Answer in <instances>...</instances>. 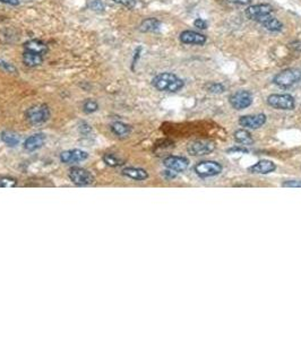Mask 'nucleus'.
Segmentation results:
<instances>
[{
  "label": "nucleus",
  "mask_w": 301,
  "mask_h": 339,
  "mask_svg": "<svg viewBox=\"0 0 301 339\" xmlns=\"http://www.w3.org/2000/svg\"><path fill=\"white\" fill-rule=\"evenodd\" d=\"M23 62L27 67H38V66L42 65V62H43V55L25 50V52L23 54Z\"/></svg>",
  "instance_id": "19"
},
{
  "label": "nucleus",
  "mask_w": 301,
  "mask_h": 339,
  "mask_svg": "<svg viewBox=\"0 0 301 339\" xmlns=\"http://www.w3.org/2000/svg\"><path fill=\"white\" fill-rule=\"evenodd\" d=\"M194 170L201 178H211L222 172V165L215 161H203L196 164Z\"/></svg>",
  "instance_id": "5"
},
{
  "label": "nucleus",
  "mask_w": 301,
  "mask_h": 339,
  "mask_svg": "<svg viewBox=\"0 0 301 339\" xmlns=\"http://www.w3.org/2000/svg\"><path fill=\"white\" fill-rule=\"evenodd\" d=\"M301 79V71L297 68H288L282 71L281 72H279L278 75L274 77L273 79V83L275 85H278L279 87H282V89H286V87H290L292 85H295Z\"/></svg>",
  "instance_id": "3"
},
{
  "label": "nucleus",
  "mask_w": 301,
  "mask_h": 339,
  "mask_svg": "<svg viewBox=\"0 0 301 339\" xmlns=\"http://www.w3.org/2000/svg\"><path fill=\"white\" fill-rule=\"evenodd\" d=\"M87 157H89V154L82 149H71V151H65L60 154V161L65 164L83 162Z\"/></svg>",
  "instance_id": "11"
},
{
  "label": "nucleus",
  "mask_w": 301,
  "mask_h": 339,
  "mask_svg": "<svg viewBox=\"0 0 301 339\" xmlns=\"http://www.w3.org/2000/svg\"><path fill=\"white\" fill-rule=\"evenodd\" d=\"M226 1L234 3V5H248L251 2V0H226Z\"/></svg>",
  "instance_id": "35"
},
{
  "label": "nucleus",
  "mask_w": 301,
  "mask_h": 339,
  "mask_svg": "<svg viewBox=\"0 0 301 339\" xmlns=\"http://www.w3.org/2000/svg\"><path fill=\"white\" fill-rule=\"evenodd\" d=\"M215 145L211 142H204V141H197L191 143L190 145L188 146L187 151L190 155L194 156H202V155H207V154H211L212 152H214Z\"/></svg>",
  "instance_id": "9"
},
{
  "label": "nucleus",
  "mask_w": 301,
  "mask_h": 339,
  "mask_svg": "<svg viewBox=\"0 0 301 339\" xmlns=\"http://www.w3.org/2000/svg\"><path fill=\"white\" fill-rule=\"evenodd\" d=\"M103 163H106L108 166H111V167H118V166H121V165H124V163H125V161L120 159L118 155H115V154H111V153H108L106 154V155L103 156Z\"/></svg>",
  "instance_id": "24"
},
{
  "label": "nucleus",
  "mask_w": 301,
  "mask_h": 339,
  "mask_svg": "<svg viewBox=\"0 0 301 339\" xmlns=\"http://www.w3.org/2000/svg\"><path fill=\"white\" fill-rule=\"evenodd\" d=\"M97 110H99V104H97L96 101L86 100L85 102L83 103V111L87 114L96 112Z\"/></svg>",
  "instance_id": "25"
},
{
  "label": "nucleus",
  "mask_w": 301,
  "mask_h": 339,
  "mask_svg": "<svg viewBox=\"0 0 301 339\" xmlns=\"http://www.w3.org/2000/svg\"><path fill=\"white\" fill-rule=\"evenodd\" d=\"M267 104L274 109L289 111L295 109L296 100L290 94H272L267 97Z\"/></svg>",
  "instance_id": "4"
},
{
  "label": "nucleus",
  "mask_w": 301,
  "mask_h": 339,
  "mask_svg": "<svg viewBox=\"0 0 301 339\" xmlns=\"http://www.w3.org/2000/svg\"><path fill=\"white\" fill-rule=\"evenodd\" d=\"M113 1L128 9H132L136 6V0H113Z\"/></svg>",
  "instance_id": "29"
},
{
  "label": "nucleus",
  "mask_w": 301,
  "mask_h": 339,
  "mask_svg": "<svg viewBox=\"0 0 301 339\" xmlns=\"http://www.w3.org/2000/svg\"><path fill=\"white\" fill-rule=\"evenodd\" d=\"M229 102L236 110H245L253 103V95L248 90H238L230 96Z\"/></svg>",
  "instance_id": "7"
},
{
  "label": "nucleus",
  "mask_w": 301,
  "mask_h": 339,
  "mask_svg": "<svg viewBox=\"0 0 301 339\" xmlns=\"http://www.w3.org/2000/svg\"><path fill=\"white\" fill-rule=\"evenodd\" d=\"M207 90H208L209 93H214V94L223 93V92H225V86H223L222 84L213 83V84H211V85H208Z\"/></svg>",
  "instance_id": "28"
},
{
  "label": "nucleus",
  "mask_w": 301,
  "mask_h": 339,
  "mask_svg": "<svg viewBox=\"0 0 301 339\" xmlns=\"http://www.w3.org/2000/svg\"><path fill=\"white\" fill-rule=\"evenodd\" d=\"M50 109L45 104H38V106L31 107L25 113L26 120L33 125H43L50 119Z\"/></svg>",
  "instance_id": "2"
},
{
  "label": "nucleus",
  "mask_w": 301,
  "mask_h": 339,
  "mask_svg": "<svg viewBox=\"0 0 301 339\" xmlns=\"http://www.w3.org/2000/svg\"><path fill=\"white\" fill-rule=\"evenodd\" d=\"M194 25L195 27H197V29L199 30H206L207 29V23L205 22L204 19H202V18H197L194 22Z\"/></svg>",
  "instance_id": "31"
},
{
  "label": "nucleus",
  "mask_w": 301,
  "mask_h": 339,
  "mask_svg": "<svg viewBox=\"0 0 301 339\" xmlns=\"http://www.w3.org/2000/svg\"><path fill=\"white\" fill-rule=\"evenodd\" d=\"M273 10H274V8H273V6L269 5V3H258V5L248 7L246 9V16L249 19L256 20L258 17L272 14Z\"/></svg>",
  "instance_id": "10"
},
{
  "label": "nucleus",
  "mask_w": 301,
  "mask_h": 339,
  "mask_svg": "<svg viewBox=\"0 0 301 339\" xmlns=\"http://www.w3.org/2000/svg\"><path fill=\"white\" fill-rule=\"evenodd\" d=\"M110 129H111V131L113 132V135L118 136V137H120V138L127 137V136H129V134L132 132L131 125H126V124H124V122H120V121L111 124Z\"/></svg>",
  "instance_id": "21"
},
{
  "label": "nucleus",
  "mask_w": 301,
  "mask_h": 339,
  "mask_svg": "<svg viewBox=\"0 0 301 339\" xmlns=\"http://www.w3.org/2000/svg\"><path fill=\"white\" fill-rule=\"evenodd\" d=\"M0 66H1V67L8 72H16V68L10 64H7V62L5 61H0Z\"/></svg>",
  "instance_id": "33"
},
{
  "label": "nucleus",
  "mask_w": 301,
  "mask_h": 339,
  "mask_svg": "<svg viewBox=\"0 0 301 339\" xmlns=\"http://www.w3.org/2000/svg\"><path fill=\"white\" fill-rule=\"evenodd\" d=\"M276 170V165L274 162L269 160H262L253 166L249 167V172L256 174H268L274 172Z\"/></svg>",
  "instance_id": "15"
},
{
  "label": "nucleus",
  "mask_w": 301,
  "mask_h": 339,
  "mask_svg": "<svg viewBox=\"0 0 301 339\" xmlns=\"http://www.w3.org/2000/svg\"><path fill=\"white\" fill-rule=\"evenodd\" d=\"M152 84L160 92L174 93L184 87V80L171 72H162L155 76L152 80Z\"/></svg>",
  "instance_id": "1"
},
{
  "label": "nucleus",
  "mask_w": 301,
  "mask_h": 339,
  "mask_svg": "<svg viewBox=\"0 0 301 339\" xmlns=\"http://www.w3.org/2000/svg\"><path fill=\"white\" fill-rule=\"evenodd\" d=\"M164 177L168 178V179H173V178H176V172L174 171H171V170H168V171H164Z\"/></svg>",
  "instance_id": "37"
},
{
  "label": "nucleus",
  "mask_w": 301,
  "mask_h": 339,
  "mask_svg": "<svg viewBox=\"0 0 301 339\" xmlns=\"http://www.w3.org/2000/svg\"><path fill=\"white\" fill-rule=\"evenodd\" d=\"M45 143V136L43 134H34L30 136L29 138H26V141L24 142V148L26 151L33 152L37 149L41 148Z\"/></svg>",
  "instance_id": "16"
},
{
  "label": "nucleus",
  "mask_w": 301,
  "mask_h": 339,
  "mask_svg": "<svg viewBox=\"0 0 301 339\" xmlns=\"http://www.w3.org/2000/svg\"><path fill=\"white\" fill-rule=\"evenodd\" d=\"M234 139H236L237 143L243 145H253L254 144V139L251 137L250 132H248L247 130H244V129H240V130H237L234 132Z\"/></svg>",
  "instance_id": "23"
},
{
  "label": "nucleus",
  "mask_w": 301,
  "mask_h": 339,
  "mask_svg": "<svg viewBox=\"0 0 301 339\" xmlns=\"http://www.w3.org/2000/svg\"><path fill=\"white\" fill-rule=\"evenodd\" d=\"M68 177L76 186H90L94 182L93 174L83 167H73L69 170Z\"/></svg>",
  "instance_id": "6"
},
{
  "label": "nucleus",
  "mask_w": 301,
  "mask_h": 339,
  "mask_svg": "<svg viewBox=\"0 0 301 339\" xmlns=\"http://www.w3.org/2000/svg\"><path fill=\"white\" fill-rule=\"evenodd\" d=\"M0 139L9 147H15L20 143V136L12 130H5L0 134Z\"/></svg>",
  "instance_id": "20"
},
{
  "label": "nucleus",
  "mask_w": 301,
  "mask_h": 339,
  "mask_svg": "<svg viewBox=\"0 0 301 339\" xmlns=\"http://www.w3.org/2000/svg\"><path fill=\"white\" fill-rule=\"evenodd\" d=\"M282 187L284 188H301L300 180H288L282 183Z\"/></svg>",
  "instance_id": "30"
},
{
  "label": "nucleus",
  "mask_w": 301,
  "mask_h": 339,
  "mask_svg": "<svg viewBox=\"0 0 301 339\" xmlns=\"http://www.w3.org/2000/svg\"><path fill=\"white\" fill-rule=\"evenodd\" d=\"M122 174L136 181H144L149 178V173L144 169H139V167H126L122 170Z\"/></svg>",
  "instance_id": "17"
},
{
  "label": "nucleus",
  "mask_w": 301,
  "mask_h": 339,
  "mask_svg": "<svg viewBox=\"0 0 301 339\" xmlns=\"http://www.w3.org/2000/svg\"><path fill=\"white\" fill-rule=\"evenodd\" d=\"M17 186V180L10 177L0 178V188H14Z\"/></svg>",
  "instance_id": "26"
},
{
  "label": "nucleus",
  "mask_w": 301,
  "mask_h": 339,
  "mask_svg": "<svg viewBox=\"0 0 301 339\" xmlns=\"http://www.w3.org/2000/svg\"><path fill=\"white\" fill-rule=\"evenodd\" d=\"M79 131L82 132L83 135H89L91 132V125H87L86 122H82L79 125Z\"/></svg>",
  "instance_id": "32"
},
{
  "label": "nucleus",
  "mask_w": 301,
  "mask_h": 339,
  "mask_svg": "<svg viewBox=\"0 0 301 339\" xmlns=\"http://www.w3.org/2000/svg\"><path fill=\"white\" fill-rule=\"evenodd\" d=\"M266 122V115L263 113L254 115H244L239 119L240 125L249 129H257L264 125Z\"/></svg>",
  "instance_id": "12"
},
{
  "label": "nucleus",
  "mask_w": 301,
  "mask_h": 339,
  "mask_svg": "<svg viewBox=\"0 0 301 339\" xmlns=\"http://www.w3.org/2000/svg\"><path fill=\"white\" fill-rule=\"evenodd\" d=\"M24 49H25L26 51L34 52V54L41 55H44L48 52V45L40 40H30L25 42Z\"/></svg>",
  "instance_id": "18"
},
{
  "label": "nucleus",
  "mask_w": 301,
  "mask_h": 339,
  "mask_svg": "<svg viewBox=\"0 0 301 339\" xmlns=\"http://www.w3.org/2000/svg\"><path fill=\"white\" fill-rule=\"evenodd\" d=\"M290 48H291L293 51L301 52V41H295L292 42V43H290Z\"/></svg>",
  "instance_id": "34"
},
{
  "label": "nucleus",
  "mask_w": 301,
  "mask_h": 339,
  "mask_svg": "<svg viewBox=\"0 0 301 339\" xmlns=\"http://www.w3.org/2000/svg\"><path fill=\"white\" fill-rule=\"evenodd\" d=\"M180 41L185 44L203 45L206 42V36L195 31H184L180 34Z\"/></svg>",
  "instance_id": "14"
},
{
  "label": "nucleus",
  "mask_w": 301,
  "mask_h": 339,
  "mask_svg": "<svg viewBox=\"0 0 301 339\" xmlns=\"http://www.w3.org/2000/svg\"><path fill=\"white\" fill-rule=\"evenodd\" d=\"M161 22L157 18L150 17V18H146L143 20L139 25V31L143 33H150V32H155L160 29Z\"/></svg>",
  "instance_id": "22"
},
{
  "label": "nucleus",
  "mask_w": 301,
  "mask_h": 339,
  "mask_svg": "<svg viewBox=\"0 0 301 339\" xmlns=\"http://www.w3.org/2000/svg\"><path fill=\"white\" fill-rule=\"evenodd\" d=\"M87 5L91 10L95 13H102L104 10V5L101 0H89Z\"/></svg>",
  "instance_id": "27"
},
{
  "label": "nucleus",
  "mask_w": 301,
  "mask_h": 339,
  "mask_svg": "<svg viewBox=\"0 0 301 339\" xmlns=\"http://www.w3.org/2000/svg\"><path fill=\"white\" fill-rule=\"evenodd\" d=\"M0 2L6 3V5H10V6L19 5V0H0Z\"/></svg>",
  "instance_id": "36"
},
{
  "label": "nucleus",
  "mask_w": 301,
  "mask_h": 339,
  "mask_svg": "<svg viewBox=\"0 0 301 339\" xmlns=\"http://www.w3.org/2000/svg\"><path fill=\"white\" fill-rule=\"evenodd\" d=\"M163 164L168 170L174 171L176 173H180L188 169L189 161L181 156H168L163 160Z\"/></svg>",
  "instance_id": "8"
},
{
  "label": "nucleus",
  "mask_w": 301,
  "mask_h": 339,
  "mask_svg": "<svg viewBox=\"0 0 301 339\" xmlns=\"http://www.w3.org/2000/svg\"><path fill=\"white\" fill-rule=\"evenodd\" d=\"M256 22L262 24L266 30L271 31V32H280V31H282L283 29V24L280 22L278 18L273 17L271 14L258 17Z\"/></svg>",
  "instance_id": "13"
}]
</instances>
